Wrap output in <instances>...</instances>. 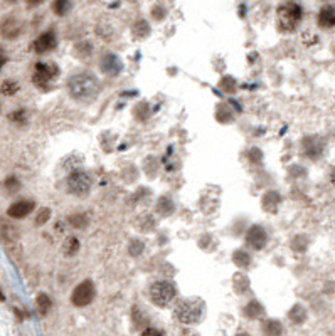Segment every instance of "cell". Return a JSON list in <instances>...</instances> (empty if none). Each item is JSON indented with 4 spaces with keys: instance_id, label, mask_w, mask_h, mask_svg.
Segmentation results:
<instances>
[{
    "instance_id": "cell-1",
    "label": "cell",
    "mask_w": 335,
    "mask_h": 336,
    "mask_svg": "<svg viewBox=\"0 0 335 336\" xmlns=\"http://www.w3.org/2000/svg\"><path fill=\"white\" fill-rule=\"evenodd\" d=\"M69 91L73 98L88 103V101H93L98 96V93H100V82L91 74H86V73L76 74V76L69 79Z\"/></svg>"
},
{
    "instance_id": "cell-2",
    "label": "cell",
    "mask_w": 335,
    "mask_h": 336,
    "mask_svg": "<svg viewBox=\"0 0 335 336\" xmlns=\"http://www.w3.org/2000/svg\"><path fill=\"white\" fill-rule=\"evenodd\" d=\"M303 10L297 2H285L277 12V26L281 32H293L302 22Z\"/></svg>"
},
{
    "instance_id": "cell-3",
    "label": "cell",
    "mask_w": 335,
    "mask_h": 336,
    "mask_svg": "<svg viewBox=\"0 0 335 336\" xmlns=\"http://www.w3.org/2000/svg\"><path fill=\"white\" fill-rule=\"evenodd\" d=\"M204 314V303L199 299H185L175 308V318L184 325H195Z\"/></svg>"
},
{
    "instance_id": "cell-4",
    "label": "cell",
    "mask_w": 335,
    "mask_h": 336,
    "mask_svg": "<svg viewBox=\"0 0 335 336\" xmlns=\"http://www.w3.org/2000/svg\"><path fill=\"white\" fill-rule=\"evenodd\" d=\"M177 296L175 286L170 281H157L150 286V298L152 301L160 308L168 306Z\"/></svg>"
},
{
    "instance_id": "cell-5",
    "label": "cell",
    "mask_w": 335,
    "mask_h": 336,
    "mask_svg": "<svg viewBox=\"0 0 335 336\" xmlns=\"http://www.w3.org/2000/svg\"><path fill=\"white\" fill-rule=\"evenodd\" d=\"M91 175L84 170H74L73 173L68 177V188L73 195L78 197H84L88 195L89 190H91Z\"/></svg>"
},
{
    "instance_id": "cell-6",
    "label": "cell",
    "mask_w": 335,
    "mask_h": 336,
    "mask_svg": "<svg viewBox=\"0 0 335 336\" xmlns=\"http://www.w3.org/2000/svg\"><path fill=\"white\" fill-rule=\"evenodd\" d=\"M59 74V69L54 62H37L35 64V73H34V84L41 89L49 88V82H53V79Z\"/></svg>"
},
{
    "instance_id": "cell-7",
    "label": "cell",
    "mask_w": 335,
    "mask_h": 336,
    "mask_svg": "<svg viewBox=\"0 0 335 336\" xmlns=\"http://www.w3.org/2000/svg\"><path fill=\"white\" fill-rule=\"evenodd\" d=\"M93 299H94V286L89 279H86V281H83L81 284H78V286L74 287L73 294H71V303L78 308L88 306Z\"/></svg>"
},
{
    "instance_id": "cell-8",
    "label": "cell",
    "mask_w": 335,
    "mask_h": 336,
    "mask_svg": "<svg viewBox=\"0 0 335 336\" xmlns=\"http://www.w3.org/2000/svg\"><path fill=\"white\" fill-rule=\"evenodd\" d=\"M268 242V234L261 225H253V227L248 231L246 234V244L250 247L256 249V251H261Z\"/></svg>"
},
{
    "instance_id": "cell-9",
    "label": "cell",
    "mask_w": 335,
    "mask_h": 336,
    "mask_svg": "<svg viewBox=\"0 0 335 336\" xmlns=\"http://www.w3.org/2000/svg\"><path fill=\"white\" fill-rule=\"evenodd\" d=\"M56 44H57L56 34H54L53 30H49V32H44L42 35H39V37L35 39L34 51L37 54H44V52H49V51H53L54 47H56Z\"/></svg>"
},
{
    "instance_id": "cell-10",
    "label": "cell",
    "mask_w": 335,
    "mask_h": 336,
    "mask_svg": "<svg viewBox=\"0 0 335 336\" xmlns=\"http://www.w3.org/2000/svg\"><path fill=\"white\" fill-rule=\"evenodd\" d=\"M34 207L35 204L32 200H19L10 205L9 210H7V215L12 217V219H24V217H27L34 210Z\"/></svg>"
},
{
    "instance_id": "cell-11",
    "label": "cell",
    "mask_w": 335,
    "mask_h": 336,
    "mask_svg": "<svg viewBox=\"0 0 335 336\" xmlns=\"http://www.w3.org/2000/svg\"><path fill=\"white\" fill-rule=\"evenodd\" d=\"M21 30H22V26L15 17H7L5 21L0 24V34H2L3 39H9V41L19 37Z\"/></svg>"
},
{
    "instance_id": "cell-12",
    "label": "cell",
    "mask_w": 335,
    "mask_h": 336,
    "mask_svg": "<svg viewBox=\"0 0 335 336\" xmlns=\"http://www.w3.org/2000/svg\"><path fill=\"white\" fill-rule=\"evenodd\" d=\"M324 146H325V143L318 136H307L305 140H303V152H305V155L310 158L320 156L322 153H324Z\"/></svg>"
},
{
    "instance_id": "cell-13",
    "label": "cell",
    "mask_w": 335,
    "mask_h": 336,
    "mask_svg": "<svg viewBox=\"0 0 335 336\" xmlns=\"http://www.w3.org/2000/svg\"><path fill=\"white\" fill-rule=\"evenodd\" d=\"M100 66H101V71L105 74H108V76H116L121 71V67H123L120 57H116L115 54H106V56H103Z\"/></svg>"
},
{
    "instance_id": "cell-14",
    "label": "cell",
    "mask_w": 335,
    "mask_h": 336,
    "mask_svg": "<svg viewBox=\"0 0 335 336\" xmlns=\"http://www.w3.org/2000/svg\"><path fill=\"white\" fill-rule=\"evenodd\" d=\"M318 26H320L322 29H332V27H335V9L334 7L327 5L318 12Z\"/></svg>"
},
{
    "instance_id": "cell-15",
    "label": "cell",
    "mask_w": 335,
    "mask_h": 336,
    "mask_svg": "<svg viewBox=\"0 0 335 336\" xmlns=\"http://www.w3.org/2000/svg\"><path fill=\"white\" fill-rule=\"evenodd\" d=\"M244 314L251 319H258L265 314V308H263L258 301H251L246 308H244Z\"/></svg>"
},
{
    "instance_id": "cell-16",
    "label": "cell",
    "mask_w": 335,
    "mask_h": 336,
    "mask_svg": "<svg viewBox=\"0 0 335 336\" xmlns=\"http://www.w3.org/2000/svg\"><path fill=\"white\" fill-rule=\"evenodd\" d=\"M279 200H281V199H279L278 193L270 192V193H266L265 199H263V207H265L266 210H270V212H275L278 208Z\"/></svg>"
},
{
    "instance_id": "cell-17",
    "label": "cell",
    "mask_w": 335,
    "mask_h": 336,
    "mask_svg": "<svg viewBox=\"0 0 335 336\" xmlns=\"http://www.w3.org/2000/svg\"><path fill=\"white\" fill-rule=\"evenodd\" d=\"M288 316H290V319L295 323V325H302V323L307 319V311H305V308H303V306L297 304V306L291 308Z\"/></svg>"
},
{
    "instance_id": "cell-18",
    "label": "cell",
    "mask_w": 335,
    "mask_h": 336,
    "mask_svg": "<svg viewBox=\"0 0 335 336\" xmlns=\"http://www.w3.org/2000/svg\"><path fill=\"white\" fill-rule=\"evenodd\" d=\"M35 304H37V310L41 314H47L51 310V306H53V301H51V298L44 292H41V294L37 296V299H35Z\"/></svg>"
},
{
    "instance_id": "cell-19",
    "label": "cell",
    "mask_w": 335,
    "mask_h": 336,
    "mask_svg": "<svg viewBox=\"0 0 335 336\" xmlns=\"http://www.w3.org/2000/svg\"><path fill=\"white\" fill-rule=\"evenodd\" d=\"M53 10L56 15H66L71 10V0H54Z\"/></svg>"
},
{
    "instance_id": "cell-20",
    "label": "cell",
    "mask_w": 335,
    "mask_h": 336,
    "mask_svg": "<svg viewBox=\"0 0 335 336\" xmlns=\"http://www.w3.org/2000/svg\"><path fill=\"white\" fill-rule=\"evenodd\" d=\"M234 289L239 292V294H243V292H246L250 289V281L244 274H236L234 276Z\"/></svg>"
},
{
    "instance_id": "cell-21",
    "label": "cell",
    "mask_w": 335,
    "mask_h": 336,
    "mask_svg": "<svg viewBox=\"0 0 335 336\" xmlns=\"http://www.w3.org/2000/svg\"><path fill=\"white\" fill-rule=\"evenodd\" d=\"M263 331H265L266 335H279V333H283L281 323L275 321V319H270V321L263 323Z\"/></svg>"
},
{
    "instance_id": "cell-22",
    "label": "cell",
    "mask_w": 335,
    "mask_h": 336,
    "mask_svg": "<svg viewBox=\"0 0 335 336\" xmlns=\"http://www.w3.org/2000/svg\"><path fill=\"white\" fill-rule=\"evenodd\" d=\"M17 91H19V84L15 81H3L2 86H0V93L3 96H14Z\"/></svg>"
},
{
    "instance_id": "cell-23",
    "label": "cell",
    "mask_w": 335,
    "mask_h": 336,
    "mask_svg": "<svg viewBox=\"0 0 335 336\" xmlns=\"http://www.w3.org/2000/svg\"><path fill=\"white\" fill-rule=\"evenodd\" d=\"M234 262L238 267H248L251 264V258H250L248 252L238 251V252H234Z\"/></svg>"
},
{
    "instance_id": "cell-24",
    "label": "cell",
    "mask_w": 335,
    "mask_h": 336,
    "mask_svg": "<svg viewBox=\"0 0 335 336\" xmlns=\"http://www.w3.org/2000/svg\"><path fill=\"white\" fill-rule=\"evenodd\" d=\"M69 222L73 227H76V229H84L86 224H88V217H86L84 213H76V215L69 217Z\"/></svg>"
},
{
    "instance_id": "cell-25",
    "label": "cell",
    "mask_w": 335,
    "mask_h": 336,
    "mask_svg": "<svg viewBox=\"0 0 335 336\" xmlns=\"http://www.w3.org/2000/svg\"><path fill=\"white\" fill-rule=\"evenodd\" d=\"M148 32H150V27H148V24L145 21H139L135 24V34L139 37H147Z\"/></svg>"
},
{
    "instance_id": "cell-26",
    "label": "cell",
    "mask_w": 335,
    "mask_h": 336,
    "mask_svg": "<svg viewBox=\"0 0 335 336\" xmlns=\"http://www.w3.org/2000/svg\"><path fill=\"white\" fill-rule=\"evenodd\" d=\"M78 249H80V240L76 239V237H71L68 240V247H66V254L68 256H74L78 252Z\"/></svg>"
},
{
    "instance_id": "cell-27",
    "label": "cell",
    "mask_w": 335,
    "mask_h": 336,
    "mask_svg": "<svg viewBox=\"0 0 335 336\" xmlns=\"http://www.w3.org/2000/svg\"><path fill=\"white\" fill-rule=\"evenodd\" d=\"M49 217H51V210H49V208H42V210L37 213V219H35V225L46 224L47 220H49Z\"/></svg>"
},
{
    "instance_id": "cell-28",
    "label": "cell",
    "mask_w": 335,
    "mask_h": 336,
    "mask_svg": "<svg viewBox=\"0 0 335 336\" xmlns=\"http://www.w3.org/2000/svg\"><path fill=\"white\" fill-rule=\"evenodd\" d=\"M221 88H223L224 91H227V93H234V88H236L234 79H232V78L223 79V82H221Z\"/></svg>"
},
{
    "instance_id": "cell-29",
    "label": "cell",
    "mask_w": 335,
    "mask_h": 336,
    "mask_svg": "<svg viewBox=\"0 0 335 336\" xmlns=\"http://www.w3.org/2000/svg\"><path fill=\"white\" fill-rule=\"evenodd\" d=\"M10 120L17 121V123H24V121H26V113H24L22 109H19V111L10 114Z\"/></svg>"
},
{
    "instance_id": "cell-30",
    "label": "cell",
    "mask_w": 335,
    "mask_h": 336,
    "mask_svg": "<svg viewBox=\"0 0 335 336\" xmlns=\"http://www.w3.org/2000/svg\"><path fill=\"white\" fill-rule=\"evenodd\" d=\"M5 187L9 188L10 192H15L19 188V181H17V179H14V177H10L9 180L5 181Z\"/></svg>"
},
{
    "instance_id": "cell-31",
    "label": "cell",
    "mask_w": 335,
    "mask_h": 336,
    "mask_svg": "<svg viewBox=\"0 0 335 336\" xmlns=\"http://www.w3.org/2000/svg\"><path fill=\"white\" fill-rule=\"evenodd\" d=\"M133 246H135V249H132L130 252H132L133 256H139V254H140V251L143 249V246H141L140 242H133Z\"/></svg>"
},
{
    "instance_id": "cell-32",
    "label": "cell",
    "mask_w": 335,
    "mask_h": 336,
    "mask_svg": "<svg viewBox=\"0 0 335 336\" xmlns=\"http://www.w3.org/2000/svg\"><path fill=\"white\" fill-rule=\"evenodd\" d=\"M143 335H164L160 330H153V328H148V330H143Z\"/></svg>"
},
{
    "instance_id": "cell-33",
    "label": "cell",
    "mask_w": 335,
    "mask_h": 336,
    "mask_svg": "<svg viewBox=\"0 0 335 336\" xmlns=\"http://www.w3.org/2000/svg\"><path fill=\"white\" fill-rule=\"evenodd\" d=\"M153 17L159 19V21H160V19H164V12H162L160 7H159V9H153Z\"/></svg>"
},
{
    "instance_id": "cell-34",
    "label": "cell",
    "mask_w": 335,
    "mask_h": 336,
    "mask_svg": "<svg viewBox=\"0 0 335 336\" xmlns=\"http://www.w3.org/2000/svg\"><path fill=\"white\" fill-rule=\"evenodd\" d=\"M41 2H42V0H27V3H29V5H39Z\"/></svg>"
},
{
    "instance_id": "cell-35",
    "label": "cell",
    "mask_w": 335,
    "mask_h": 336,
    "mask_svg": "<svg viewBox=\"0 0 335 336\" xmlns=\"http://www.w3.org/2000/svg\"><path fill=\"white\" fill-rule=\"evenodd\" d=\"M330 180H332V183H335V168L332 170V173H330Z\"/></svg>"
},
{
    "instance_id": "cell-36",
    "label": "cell",
    "mask_w": 335,
    "mask_h": 336,
    "mask_svg": "<svg viewBox=\"0 0 335 336\" xmlns=\"http://www.w3.org/2000/svg\"><path fill=\"white\" fill-rule=\"evenodd\" d=\"M3 64H5V57L0 56V69H2V66H3Z\"/></svg>"
},
{
    "instance_id": "cell-37",
    "label": "cell",
    "mask_w": 335,
    "mask_h": 336,
    "mask_svg": "<svg viewBox=\"0 0 335 336\" xmlns=\"http://www.w3.org/2000/svg\"><path fill=\"white\" fill-rule=\"evenodd\" d=\"M3 299H5V298H3V294L0 292V301H3Z\"/></svg>"
},
{
    "instance_id": "cell-38",
    "label": "cell",
    "mask_w": 335,
    "mask_h": 336,
    "mask_svg": "<svg viewBox=\"0 0 335 336\" xmlns=\"http://www.w3.org/2000/svg\"><path fill=\"white\" fill-rule=\"evenodd\" d=\"M7 2H17V0H7Z\"/></svg>"
}]
</instances>
